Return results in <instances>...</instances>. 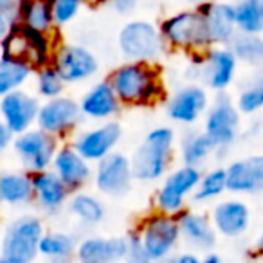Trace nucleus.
I'll return each mask as SVG.
<instances>
[{
  "label": "nucleus",
  "instance_id": "nucleus-1",
  "mask_svg": "<svg viewBox=\"0 0 263 263\" xmlns=\"http://www.w3.org/2000/svg\"><path fill=\"white\" fill-rule=\"evenodd\" d=\"M110 87L119 98L123 108H146L164 103L166 90L164 76L159 63L128 62L124 60L114 67L106 76Z\"/></svg>",
  "mask_w": 263,
  "mask_h": 263
},
{
  "label": "nucleus",
  "instance_id": "nucleus-2",
  "mask_svg": "<svg viewBox=\"0 0 263 263\" xmlns=\"http://www.w3.org/2000/svg\"><path fill=\"white\" fill-rule=\"evenodd\" d=\"M177 132L170 124L150 128L143 143L132 152L130 166L134 180L141 184L159 182L172 170L175 159Z\"/></svg>",
  "mask_w": 263,
  "mask_h": 263
},
{
  "label": "nucleus",
  "instance_id": "nucleus-3",
  "mask_svg": "<svg viewBox=\"0 0 263 263\" xmlns=\"http://www.w3.org/2000/svg\"><path fill=\"white\" fill-rule=\"evenodd\" d=\"M159 29L168 52H180L191 58L204 54L213 45L205 18L197 6L164 16L159 22Z\"/></svg>",
  "mask_w": 263,
  "mask_h": 263
},
{
  "label": "nucleus",
  "instance_id": "nucleus-4",
  "mask_svg": "<svg viewBox=\"0 0 263 263\" xmlns=\"http://www.w3.org/2000/svg\"><path fill=\"white\" fill-rule=\"evenodd\" d=\"M202 130L216 144L215 159L220 161L241 136V112L229 92H216L202 117Z\"/></svg>",
  "mask_w": 263,
  "mask_h": 263
},
{
  "label": "nucleus",
  "instance_id": "nucleus-5",
  "mask_svg": "<svg viewBox=\"0 0 263 263\" xmlns=\"http://www.w3.org/2000/svg\"><path fill=\"white\" fill-rule=\"evenodd\" d=\"M117 49L128 62L159 63L168 47L159 29V24L146 18H132L121 26L117 33Z\"/></svg>",
  "mask_w": 263,
  "mask_h": 263
},
{
  "label": "nucleus",
  "instance_id": "nucleus-6",
  "mask_svg": "<svg viewBox=\"0 0 263 263\" xmlns=\"http://www.w3.org/2000/svg\"><path fill=\"white\" fill-rule=\"evenodd\" d=\"M47 231L42 215L26 213L6 226L0 240V261L2 263H31L38 258V241Z\"/></svg>",
  "mask_w": 263,
  "mask_h": 263
},
{
  "label": "nucleus",
  "instance_id": "nucleus-7",
  "mask_svg": "<svg viewBox=\"0 0 263 263\" xmlns=\"http://www.w3.org/2000/svg\"><path fill=\"white\" fill-rule=\"evenodd\" d=\"M58 42V36H49L15 22L8 34L0 40V54L20 60L36 70L51 63L52 51Z\"/></svg>",
  "mask_w": 263,
  "mask_h": 263
},
{
  "label": "nucleus",
  "instance_id": "nucleus-8",
  "mask_svg": "<svg viewBox=\"0 0 263 263\" xmlns=\"http://www.w3.org/2000/svg\"><path fill=\"white\" fill-rule=\"evenodd\" d=\"M193 81L202 83L211 94L227 92L234 85L240 62L229 45H211L204 54L191 56Z\"/></svg>",
  "mask_w": 263,
  "mask_h": 263
},
{
  "label": "nucleus",
  "instance_id": "nucleus-9",
  "mask_svg": "<svg viewBox=\"0 0 263 263\" xmlns=\"http://www.w3.org/2000/svg\"><path fill=\"white\" fill-rule=\"evenodd\" d=\"M136 229L148 261H170L182 243L175 216L155 209L137 222Z\"/></svg>",
  "mask_w": 263,
  "mask_h": 263
},
{
  "label": "nucleus",
  "instance_id": "nucleus-10",
  "mask_svg": "<svg viewBox=\"0 0 263 263\" xmlns=\"http://www.w3.org/2000/svg\"><path fill=\"white\" fill-rule=\"evenodd\" d=\"M202 175V168L180 162L177 168L170 170L161 180L159 187L154 195V209L155 211L173 215L180 213L187 208V200L193 195L198 180Z\"/></svg>",
  "mask_w": 263,
  "mask_h": 263
},
{
  "label": "nucleus",
  "instance_id": "nucleus-11",
  "mask_svg": "<svg viewBox=\"0 0 263 263\" xmlns=\"http://www.w3.org/2000/svg\"><path fill=\"white\" fill-rule=\"evenodd\" d=\"M51 63L67 85H81L99 74V60L92 49L83 44L62 42L52 51Z\"/></svg>",
  "mask_w": 263,
  "mask_h": 263
},
{
  "label": "nucleus",
  "instance_id": "nucleus-12",
  "mask_svg": "<svg viewBox=\"0 0 263 263\" xmlns=\"http://www.w3.org/2000/svg\"><path fill=\"white\" fill-rule=\"evenodd\" d=\"M60 144H62V141L58 137L34 124L29 130L13 136L11 148L22 170L29 173H36L51 168L52 159H54Z\"/></svg>",
  "mask_w": 263,
  "mask_h": 263
},
{
  "label": "nucleus",
  "instance_id": "nucleus-13",
  "mask_svg": "<svg viewBox=\"0 0 263 263\" xmlns=\"http://www.w3.org/2000/svg\"><path fill=\"white\" fill-rule=\"evenodd\" d=\"M80 99L72 96H56L40 103L36 116V126L49 132L60 141H69L83 123Z\"/></svg>",
  "mask_w": 263,
  "mask_h": 263
},
{
  "label": "nucleus",
  "instance_id": "nucleus-14",
  "mask_svg": "<svg viewBox=\"0 0 263 263\" xmlns=\"http://www.w3.org/2000/svg\"><path fill=\"white\" fill-rule=\"evenodd\" d=\"M209 103H211V92L198 81H190L166 96L164 110L172 123L190 128L200 123Z\"/></svg>",
  "mask_w": 263,
  "mask_h": 263
},
{
  "label": "nucleus",
  "instance_id": "nucleus-15",
  "mask_svg": "<svg viewBox=\"0 0 263 263\" xmlns=\"http://www.w3.org/2000/svg\"><path fill=\"white\" fill-rule=\"evenodd\" d=\"M134 175H132L130 157L123 152L114 150L101 161L94 164V184L96 193L106 198H123L134 187Z\"/></svg>",
  "mask_w": 263,
  "mask_h": 263
},
{
  "label": "nucleus",
  "instance_id": "nucleus-16",
  "mask_svg": "<svg viewBox=\"0 0 263 263\" xmlns=\"http://www.w3.org/2000/svg\"><path fill=\"white\" fill-rule=\"evenodd\" d=\"M123 124L117 119H108L96 123L94 126L85 128V130H78L69 141L88 162L96 164L103 157L117 150V146L123 141Z\"/></svg>",
  "mask_w": 263,
  "mask_h": 263
},
{
  "label": "nucleus",
  "instance_id": "nucleus-17",
  "mask_svg": "<svg viewBox=\"0 0 263 263\" xmlns=\"http://www.w3.org/2000/svg\"><path fill=\"white\" fill-rule=\"evenodd\" d=\"M209 218H211V223L218 238L238 240L251 227L252 213L247 202H243L234 195L231 198H218L211 208Z\"/></svg>",
  "mask_w": 263,
  "mask_h": 263
},
{
  "label": "nucleus",
  "instance_id": "nucleus-18",
  "mask_svg": "<svg viewBox=\"0 0 263 263\" xmlns=\"http://www.w3.org/2000/svg\"><path fill=\"white\" fill-rule=\"evenodd\" d=\"M42 99L34 92L16 88L0 98V117L13 136L22 134L36 124L38 108Z\"/></svg>",
  "mask_w": 263,
  "mask_h": 263
},
{
  "label": "nucleus",
  "instance_id": "nucleus-19",
  "mask_svg": "<svg viewBox=\"0 0 263 263\" xmlns=\"http://www.w3.org/2000/svg\"><path fill=\"white\" fill-rule=\"evenodd\" d=\"M51 170L62 179L70 193L85 190L88 184H92L94 175V164L88 162L76 148L70 144V141H62V144L56 150L52 159Z\"/></svg>",
  "mask_w": 263,
  "mask_h": 263
},
{
  "label": "nucleus",
  "instance_id": "nucleus-20",
  "mask_svg": "<svg viewBox=\"0 0 263 263\" xmlns=\"http://www.w3.org/2000/svg\"><path fill=\"white\" fill-rule=\"evenodd\" d=\"M33 180V205L42 216H56L65 209L70 191L51 168L31 173Z\"/></svg>",
  "mask_w": 263,
  "mask_h": 263
},
{
  "label": "nucleus",
  "instance_id": "nucleus-21",
  "mask_svg": "<svg viewBox=\"0 0 263 263\" xmlns=\"http://www.w3.org/2000/svg\"><path fill=\"white\" fill-rule=\"evenodd\" d=\"M175 218L179 223L180 241L187 249H193V251L204 254V252L216 247L218 234H216L208 213L186 208L180 213H177Z\"/></svg>",
  "mask_w": 263,
  "mask_h": 263
},
{
  "label": "nucleus",
  "instance_id": "nucleus-22",
  "mask_svg": "<svg viewBox=\"0 0 263 263\" xmlns=\"http://www.w3.org/2000/svg\"><path fill=\"white\" fill-rule=\"evenodd\" d=\"M227 193L243 197L263 191V154L234 159L226 166Z\"/></svg>",
  "mask_w": 263,
  "mask_h": 263
},
{
  "label": "nucleus",
  "instance_id": "nucleus-23",
  "mask_svg": "<svg viewBox=\"0 0 263 263\" xmlns=\"http://www.w3.org/2000/svg\"><path fill=\"white\" fill-rule=\"evenodd\" d=\"M126 236H99L88 234L78 240L74 259L81 263H116L126 261Z\"/></svg>",
  "mask_w": 263,
  "mask_h": 263
},
{
  "label": "nucleus",
  "instance_id": "nucleus-24",
  "mask_svg": "<svg viewBox=\"0 0 263 263\" xmlns=\"http://www.w3.org/2000/svg\"><path fill=\"white\" fill-rule=\"evenodd\" d=\"M80 108L83 119L92 121V123H101V121L117 119V116L123 110V105L114 88L110 87L108 80H101L92 83L83 92V96L80 98Z\"/></svg>",
  "mask_w": 263,
  "mask_h": 263
},
{
  "label": "nucleus",
  "instance_id": "nucleus-25",
  "mask_svg": "<svg viewBox=\"0 0 263 263\" xmlns=\"http://www.w3.org/2000/svg\"><path fill=\"white\" fill-rule=\"evenodd\" d=\"M197 8L205 18L213 45H229L238 33L234 6L231 2H222V0H209Z\"/></svg>",
  "mask_w": 263,
  "mask_h": 263
},
{
  "label": "nucleus",
  "instance_id": "nucleus-26",
  "mask_svg": "<svg viewBox=\"0 0 263 263\" xmlns=\"http://www.w3.org/2000/svg\"><path fill=\"white\" fill-rule=\"evenodd\" d=\"M33 205V180L26 170L0 172V209H24Z\"/></svg>",
  "mask_w": 263,
  "mask_h": 263
},
{
  "label": "nucleus",
  "instance_id": "nucleus-27",
  "mask_svg": "<svg viewBox=\"0 0 263 263\" xmlns=\"http://www.w3.org/2000/svg\"><path fill=\"white\" fill-rule=\"evenodd\" d=\"M65 211L69 213L72 218L85 229H92V227L101 226L106 220V205L103 202L99 193H90V191H74L70 193L69 200H67Z\"/></svg>",
  "mask_w": 263,
  "mask_h": 263
},
{
  "label": "nucleus",
  "instance_id": "nucleus-28",
  "mask_svg": "<svg viewBox=\"0 0 263 263\" xmlns=\"http://www.w3.org/2000/svg\"><path fill=\"white\" fill-rule=\"evenodd\" d=\"M216 144L204 130H195L190 126L179 139V157L182 164L202 168L208 161L215 159Z\"/></svg>",
  "mask_w": 263,
  "mask_h": 263
},
{
  "label": "nucleus",
  "instance_id": "nucleus-29",
  "mask_svg": "<svg viewBox=\"0 0 263 263\" xmlns=\"http://www.w3.org/2000/svg\"><path fill=\"white\" fill-rule=\"evenodd\" d=\"M16 22L29 27V29L38 31V33L58 36L60 29L54 24L51 0H20Z\"/></svg>",
  "mask_w": 263,
  "mask_h": 263
},
{
  "label": "nucleus",
  "instance_id": "nucleus-30",
  "mask_svg": "<svg viewBox=\"0 0 263 263\" xmlns=\"http://www.w3.org/2000/svg\"><path fill=\"white\" fill-rule=\"evenodd\" d=\"M78 240L80 238L69 231H45L38 241V258L49 261H70L76 256Z\"/></svg>",
  "mask_w": 263,
  "mask_h": 263
},
{
  "label": "nucleus",
  "instance_id": "nucleus-31",
  "mask_svg": "<svg viewBox=\"0 0 263 263\" xmlns=\"http://www.w3.org/2000/svg\"><path fill=\"white\" fill-rule=\"evenodd\" d=\"M227 193V173L226 166H215L208 172H202L200 180L195 187L190 200L193 204H211Z\"/></svg>",
  "mask_w": 263,
  "mask_h": 263
},
{
  "label": "nucleus",
  "instance_id": "nucleus-32",
  "mask_svg": "<svg viewBox=\"0 0 263 263\" xmlns=\"http://www.w3.org/2000/svg\"><path fill=\"white\" fill-rule=\"evenodd\" d=\"M229 49L241 65L252 70L263 69V34L236 33L231 40Z\"/></svg>",
  "mask_w": 263,
  "mask_h": 263
},
{
  "label": "nucleus",
  "instance_id": "nucleus-33",
  "mask_svg": "<svg viewBox=\"0 0 263 263\" xmlns=\"http://www.w3.org/2000/svg\"><path fill=\"white\" fill-rule=\"evenodd\" d=\"M34 69L27 63L0 54V98L22 88L33 80Z\"/></svg>",
  "mask_w": 263,
  "mask_h": 263
},
{
  "label": "nucleus",
  "instance_id": "nucleus-34",
  "mask_svg": "<svg viewBox=\"0 0 263 263\" xmlns=\"http://www.w3.org/2000/svg\"><path fill=\"white\" fill-rule=\"evenodd\" d=\"M234 103L241 116H256L263 112V69L256 70V74L240 85Z\"/></svg>",
  "mask_w": 263,
  "mask_h": 263
},
{
  "label": "nucleus",
  "instance_id": "nucleus-35",
  "mask_svg": "<svg viewBox=\"0 0 263 263\" xmlns=\"http://www.w3.org/2000/svg\"><path fill=\"white\" fill-rule=\"evenodd\" d=\"M233 6L238 33L263 34V6L259 0H236Z\"/></svg>",
  "mask_w": 263,
  "mask_h": 263
},
{
  "label": "nucleus",
  "instance_id": "nucleus-36",
  "mask_svg": "<svg viewBox=\"0 0 263 263\" xmlns=\"http://www.w3.org/2000/svg\"><path fill=\"white\" fill-rule=\"evenodd\" d=\"M33 81H34V94H36L42 101L65 94L67 83L62 80L58 70L52 67V63H47V65L34 70Z\"/></svg>",
  "mask_w": 263,
  "mask_h": 263
},
{
  "label": "nucleus",
  "instance_id": "nucleus-37",
  "mask_svg": "<svg viewBox=\"0 0 263 263\" xmlns=\"http://www.w3.org/2000/svg\"><path fill=\"white\" fill-rule=\"evenodd\" d=\"M83 0H52V16L58 29L72 24L83 9Z\"/></svg>",
  "mask_w": 263,
  "mask_h": 263
},
{
  "label": "nucleus",
  "instance_id": "nucleus-38",
  "mask_svg": "<svg viewBox=\"0 0 263 263\" xmlns=\"http://www.w3.org/2000/svg\"><path fill=\"white\" fill-rule=\"evenodd\" d=\"M124 236H126V243H128L126 261L148 263L146 254H144V249H143V243H141V236H139V233H137L136 227H132Z\"/></svg>",
  "mask_w": 263,
  "mask_h": 263
},
{
  "label": "nucleus",
  "instance_id": "nucleus-39",
  "mask_svg": "<svg viewBox=\"0 0 263 263\" xmlns=\"http://www.w3.org/2000/svg\"><path fill=\"white\" fill-rule=\"evenodd\" d=\"M141 0H106V6L114 9L119 15H130L139 6Z\"/></svg>",
  "mask_w": 263,
  "mask_h": 263
},
{
  "label": "nucleus",
  "instance_id": "nucleus-40",
  "mask_svg": "<svg viewBox=\"0 0 263 263\" xmlns=\"http://www.w3.org/2000/svg\"><path fill=\"white\" fill-rule=\"evenodd\" d=\"M170 261H177V263H202V254L193 249H184L180 252H175L172 256Z\"/></svg>",
  "mask_w": 263,
  "mask_h": 263
},
{
  "label": "nucleus",
  "instance_id": "nucleus-41",
  "mask_svg": "<svg viewBox=\"0 0 263 263\" xmlns=\"http://www.w3.org/2000/svg\"><path fill=\"white\" fill-rule=\"evenodd\" d=\"M11 143H13V134L9 132V128L6 126L2 117H0V157L11 148Z\"/></svg>",
  "mask_w": 263,
  "mask_h": 263
},
{
  "label": "nucleus",
  "instance_id": "nucleus-42",
  "mask_svg": "<svg viewBox=\"0 0 263 263\" xmlns=\"http://www.w3.org/2000/svg\"><path fill=\"white\" fill-rule=\"evenodd\" d=\"M20 0H0V9L13 20L16 22V11H18Z\"/></svg>",
  "mask_w": 263,
  "mask_h": 263
},
{
  "label": "nucleus",
  "instance_id": "nucleus-43",
  "mask_svg": "<svg viewBox=\"0 0 263 263\" xmlns=\"http://www.w3.org/2000/svg\"><path fill=\"white\" fill-rule=\"evenodd\" d=\"M13 20L9 18L8 15H6L4 11H2V9H0V40H2V38L6 36V34H8V31H9V27L13 26Z\"/></svg>",
  "mask_w": 263,
  "mask_h": 263
},
{
  "label": "nucleus",
  "instance_id": "nucleus-44",
  "mask_svg": "<svg viewBox=\"0 0 263 263\" xmlns=\"http://www.w3.org/2000/svg\"><path fill=\"white\" fill-rule=\"evenodd\" d=\"M202 263H222V256H220L215 249H211V251L202 254Z\"/></svg>",
  "mask_w": 263,
  "mask_h": 263
},
{
  "label": "nucleus",
  "instance_id": "nucleus-45",
  "mask_svg": "<svg viewBox=\"0 0 263 263\" xmlns=\"http://www.w3.org/2000/svg\"><path fill=\"white\" fill-rule=\"evenodd\" d=\"M83 2L88 8H101V6H106V0H83Z\"/></svg>",
  "mask_w": 263,
  "mask_h": 263
},
{
  "label": "nucleus",
  "instance_id": "nucleus-46",
  "mask_svg": "<svg viewBox=\"0 0 263 263\" xmlns=\"http://www.w3.org/2000/svg\"><path fill=\"white\" fill-rule=\"evenodd\" d=\"M256 251H258L259 254H263V231L259 233L258 240H256Z\"/></svg>",
  "mask_w": 263,
  "mask_h": 263
},
{
  "label": "nucleus",
  "instance_id": "nucleus-47",
  "mask_svg": "<svg viewBox=\"0 0 263 263\" xmlns=\"http://www.w3.org/2000/svg\"><path fill=\"white\" fill-rule=\"evenodd\" d=\"M186 2L190 6H200V4H204V2H209V0H186Z\"/></svg>",
  "mask_w": 263,
  "mask_h": 263
},
{
  "label": "nucleus",
  "instance_id": "nucleus-48",
  "mask_svg": "<svg viewBox=\"0 0 263 263\" xmlns=\"http://www.w3.org/2000/svg\"><path fill=\"white\" fill-rule=\"evenodd\" d=\"M259 2H261V6H263V0H259Z\"/></svg>",
  "mask_w": 263,
  "mask_h": 263
},
{
  "label": "nucleus",
  "instance_id": "nucleus-49",
  "mask_svg": "<svg viewBox=\"0 0 263 263\" xmlns=\"http://www.w3.org/2000/svg\"><path fill=\"white\" fill-rule=\"evenodd\" d=\"M51 2H52V0H51Z\"/></svg>",
  "mask_w": 263,
  "mask_h": 263
}]
</instances>
